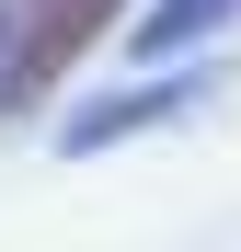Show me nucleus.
<instances>
[{
    "instance_id": "f257e3e1",
    "label": "nucleus",
    "mask_w": 241,
    "mask_h": 252,
    "mask_svg": "<svg viewBox=\"0 0 241 252\" xmlns=\"http://www.w3.org/2000/svg\"><path fill=\"white\" fill-rule=\"evenodd\" d=\"M127 23V0H12V46H0V115H46V92L69 80V58L92 34Z\"/></svg>"
},
{
    "instance_id": "f03ea898",
    "label": "nucleus",
    "mask_w": 241,
    "mask_h": 252,
    "mask_svg": "<svg viewBox=\"0 0 241 252\" xmlns=\"http://www.w3.org/2000/svg\"><path fill=\"white\" fill-rule=\"evenodd\" d=\"M207 92H218V69H161V80H138V92L80 103V115L58 126V149H69V160H92V149H115V138H138V126H161V115H195Z\"/></svg>"
},
{
    "instance_id": "7ed1b4c3",
    "label": "nucleus",
    "mask_w": 241,
    "mask_h": 252,
    "mask_svg": "<svg viewBox=\"0 0 241 252\" xmlns=\"http://www.w3.org/2000/svg\"><path fill=\"white\" fill-rule=\"evenodd\" d=\"M218 23H241V0H149V23H127V46L161 69V58H184V46H207Z\"/></svg>"
},
{
    "instance_id": "20e7f679",
    "label": "nucleus",
    "mask_w": 241,
    "mask_h": 252,
    "mask_svg": "<svg viewBox=\"0 0 241 252\" xmlns=\"http://www.w3.org/2000/svg\"><path fill=\"white\" fill-rule=\"evenodd\" d=\"M0 46H12V12H0Z\"/></svg>"
}]
</instances>
